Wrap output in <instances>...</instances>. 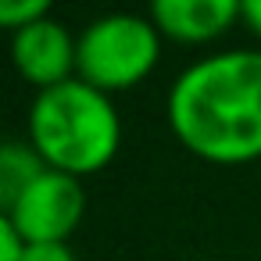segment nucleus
Segmentation results:
<instances>
[{"label":"nucleus","instance_id":"2","mask_svg":"<svg viewBox=\"0 0 261 261\" xmlns=\"http://www.w3.org/2000/svg\"><path fill=\"white\" fill-rule=\"evenodd\" d=\"M29 143L50 168L75 179L104 168L122 143V122L111 93H100L79 75L40 90L29 108Z\"/></svg>","mask_w":261,"mask_h":261},{"label":"nucleus","instance_id":"4","mask_svg":"<svg viewBox=\"0 0 261 261\" xmlns=\"http://www.w3.org/2000/svg\"><path fill=\"white\" fill-rule=\"evenodd\" d=\"M86 215V190L83 179L47 168L8 211L4 218L29 240V243H68Z\"/></svg>","mask_w":261,"mask_h":261},{"label":"nucleus","instance_id":"7","mask_svg":"<svg viewBox=\"0 0 261 261\" xmlns=\"http://www.w3.org/2000/svg\"><path fill=\"white\" fill-rule=\"evenodd\" d=\"M50 165L40 158V150L33 143L22 140H4L0 147V207H11Z\"/></svg>","mask_w":261,"mask_h":261},{"label":"nucleus","instance_id":"11","mask_svg":"<svg viewBox=\"0 0 261 261\" xmlns=\"http://www.w3.org/2000/svg\"><path fill=\"white\" fill-rule=\"evenodd\" d=\"M240 18L254 36H261V0H240Z\"/></svg>","mask_w":261,"mask_h":261},{"label":"nucleus","instance_id":"3","mask_svg":"<svg viewBox=\"0 0 261 261\" xmlns=\"http://www.w3.org/2000/svg\"><path fill=\"white\" fill-rule=\"evenodd\" d=\"M161 58V33L150 18L115 11L90 22L79 33L75 75L100 93H118L136 86L154 72Z\"/></svg>","mask_w":261,"mask_h":261},{"label":"nucleus","instance_id":"9","mask_svg":"<svg viewBox=\"0 0 261 261\" xmlns=\"http://www.w3.org/2000/svg\"><path fill=\"white\" fill-rule=\"evenodd\" d=\"M25 247H29V240L0 215V261H25Z\"/></svg>","mask_w":261,"mask_h":261},{"label":"nucleus","instance_id":"1","mask_svg":"<svg viewBox=\"0 0 261 261\" xmlns=\"http://www.w3.org/2000/svg\"><path fill=\"white\" fill-rule=\"evenodd\" d=\"M168 125L204 161L261 158V50H222L193 61L168 90Z\"/></svg>","mask_w":261,"mask_h":261},{"label":"nucleus","instance_id":"5","mask_svg":"<svg viewBox=\"0 0 261 261\" xmlns=\"http://www.w3.org/2000/svg\"><path fill=\"white\" fill-rule=\"evenodd\" d=\"M75 54L79 36H72L68 25L50 15L11 36V61L18 75L36 90H50L58 83L75 79Z\"/></svg>","mask_w":261,"mask_h":261},{"label":"nucleus","instance_id":"8","mask_svg":"<svg viewBox=\"0 0 261 261\" xmlns=\"http://www.w3.org/2000/svg\"><path fill=\"white\" fill-rule=\"evenodd\" d=\"M47 15H50L47 0H0V25L11 29V33H18V29L47 18Z\"/></svg>","mask_w":261,"mask_h":261},{"label":"nucleus","instance_id":"6","mask_svg":"<svg viewBox=\"0 0 261 261\" xmlns=\"http://www.w3.org/2000/svg\"><path fill=\"white\" fill-rule=\"evenodd\" d=\"M240 18V0H154L150 22L158 33L182 40V43H204L222 36Z\"/></svg>","mask_w":261,"mask_h":261},{"label":"nucleus","instance_id":"10","mask_svg":"<svg viewBox=\"0 0 261 261\" xmlns=\"http://www.w3.org/2000/svg\"><path fill=\"white\" fill-rule=\"evenodd\" d=\"M25 261H75L68 243H29Z\"/></svg>","mask_w":261,"mask_h":261}]
</instances>
